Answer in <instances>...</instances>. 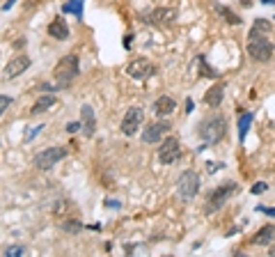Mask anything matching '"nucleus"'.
Instances as JSON below:
<instances>
[{
	"label": "nucleus",
	"instance_id": "393cba45",
	"mask_svg": "<svg viewBox=\"0 0 275 257\" xmlns=\"http://www.w3.org/2000/svg\"><path fill=\"white\" fill-rule=\"evenodd\" d=\"M21 255H26L23 246H7L5 248V257H21Z\"/></svg>",
	"mask_w": 275,
	"mask_h": 257
},
{
	"label": "nucleus",
	"instance_id": "423d86ee",
	"mask_svg": "<svg viewBox=\"0 0 275 257\" xmlns=\"http://www.w3.org/2000/svg\"><path fill=\"white\" fill-rule=\"evenodd\" d=\"M64 156H67V150H64V147H46V150L34 154L32 163H34V168H39V170H51L53 166L60 163Z\"/></svg>",
	"mask_w": 275,
	"mask_h": 257
},
{
	"label": "nucleus",
	"instance_id": "20e7f679",
	"mask_svg": "<svg viewBox=\"0 0 275 257\" xmlns=\"http://www.w3.org/2000/svg\"><path fill=\"white\" fill-rule=\"evenodd\" d=\"M236 193V184L234 181H227V184H220L215 186L211 193L206 195V202H204V213H215L218 209H223L227 200Z\"/></svg>",
	"mask_w": 275,
	"mask_h": 257
},
{
	"label": "nucleus",
	"instance_id": "f257e3e1",
	"mask_svg": "<svg viewBox=\"0 0 275 257\" xmlns=\"http://www.w3.org/2000/svg\"><path fill=\"white\" fill-rule=\"evenodd\" d=\"M225 133H227V120H225V115H220V113L204 117L198 126V136L206 142V145L220 142L225 138Z\"/></svg>",
	"mask_w": 275,
	"mask_h": 257
},
{
	"label": "nucleus",
	"instance_id": "39448f33",
	"mask_svg": "<svg viewBox=\"0 0 275 257\" xmlns=\"http://www.w3.org/2000/svg\"><path fill=\"white\" fill-rule=\"evenodd\" d=\"M273 44L266 37H248V55L255 62H268L273 58Z\"/></svg>",
	"mask_w": 275,
	"mask_h": 257
},
{
	"label": "nucleus",
	"instance_id": "dca6fc26",
	"mask_svg": "<svg viewBox=\"0 0 275 257\" xmlns=\"http://www.w3.org/2000/svg\"><path fill=\"white\" fill-rule=\"evenodd\" d=\"M55 104H58V97H55L53 92H44L42 97L34 101V106H32V110H30V113H32V115H42V113H46V110H48V108H53Z\"/></svg>",
	"mask_w": 275,
	"mask_h": 257
},
{
	"label": "nucleus",
	"instance_id": "6ab92c4d",
	"mask_svg": "<svg viewBox=\"0 0 275 257\" xmlns=\"http://www.w3.org/2000/svg\"><path fill=\"white\" fill-rule=\"evenodd\" d=\"M271 30H273V23H271V21L257 18V21L252 23V28H250L248 37H266V35H271Z\"/></svg>",
	"mask_w": 275,
	"mask_h": 257
},
{
	"label": "nucleus",
	"instance_id": "bb28decb",
	"mask_svg": "<svg viewBox=\"0 0 275 257\" xmlns=\"http://www.w3.org/2000/svg\"><path fill=\"white\" fill-rule=\"evenodd\" d=\"M9 104H12V99H9L7 94H2V97H0V113H5L9 108Z\"/></svg>",
	"mask_w": 275,
	"mask_h": 257
},
{
	"label": "nucleus",
	"instance_id": "0eeeda50",
	"mask_svg": "<svg viewBox=\"0 0 275 257\" xmlns=\"http://www.w3.org/2000/svg\"><path fill=\"white\" fill-rule=\"evenodd\" d=\"M142 122H145V110L140 106H131L126 113H124V117H122V124H120V131L124 133V136H136L138 129L142 126Z\"/></svg>",
	"mask_w": 275,
	"mask_h": 257
},
{
	"label": "nucleus",
	"instance_id": "9d476101",
	"mask_svg": "<svg viewBox=\"0 0 275 257\" xmlns=\"http://www.w3.org/2000/svg\"><path fill=\"white\" fill-rule=\"evenodd\" d=\"M126 74H129L133 80H147L156 74V67L149 62L147 58H138V60H131V62L126 64Z\"/></svg>",
	"mask_w": 275,
	"mask_h": 257
},
{
	"label": "nucleus",
	"instance_id": "aec40b11",
	"mask_svg": "<svg viewBox=\"0 0 275 257\" xmlns=\"http://www.w3.org/2000/svg\"><path fill=\"white\" fill-rule=\"evenodd\" d=\"M83 7H85V0H69L62 5V14H74L76 18H83Z\"/></svg>",
	"mask_w": 275,
	"mask_h": 257
},
{
	"label": "nucleus",
	"instance_id": "4be33fe9",
	"mask_svg": "<svg viewBox=\"0 0 275 257\" xmlns=\"http://www.w3.org/2000/svg\"><path fill=\"white\" fill-rule=\"evenodd\" d=\"M250 124H252V113H241L239 117V140H245V133H248Z\"/></svg>",
	"mask_w": 275,
	"mask_h": 257
},
{
	"label": "nucleus",
	"instance_id": "473e14b6",
	"mask_svg": "<svg viewBox=\"0 0 275 257\" xmlns=\"http://www.w3.org/2000/svg\"><path fill=\"white\" fill-rule=\"evenodd\" d=\"M268 255L275 257V243H271V248H268Z\"/></svg>",
	"mask_w": 275,
	"mask_h": 257
},
{
	"label": "nucleus",
	"instance_id": "f8f14e48",
	"mask_svg": "<svg viewBox=\"0 0 275 257\" xmlns=\"http://www.w3.org/2000/svg\"><path fill=\"white\" fill-rule=\"evenodd\" d=\"M30 64H32V60H30L28 55H16V58H12V60L5 64V69H2V78H16V76H21Z\"/></svg>",
	"mask_w": 275,
	"mask_h": 257
},
{
	"label": "nucleus",
	"instance_id": "f3484780",
	"mask_svg": "<svg viewBox=\"0 0 275 257\" xmlns=\"http://www.w3.org/2000/svg\"><path fill=\"white\" fill-rule=\"evenodd\" d=\"M223 97H225V85L223 83H215V85H211V90L204 94V104L209 108H218L220 104H223Z\"/></svg>",
	"mask_w": 275,
	"mask_h": 257
},
{
	"label": "nucleus",
	"instance_id": "4468645a",
	"mask_svg": "<svg viewBox=\"0 0 275 257\" xmlns=\"http://www.w3.org/2000/svg\"><path fill=\"white\" fill-rule=\"evenodd\" d=\"M174 108H177V101L172 97H168V94H163V97H158L154 101L152 110H154L156 117H170L172 113H174Z\"/></svg>",
	"mask_w": 275,
	"mask_h": 257
},
{
	"label": "nucleus",
	"instance_id": "c85d7f7f",
	"mask_svg": "<svg viewBox=\"0 0 275 257\" xmlns=\"http://www.w3.org/2000/svg\"><path fill=\"white\" fill-rule=\"evenodd\" d=\"M42 129H44V126H42V124H39V126H34V129H32V131H30V133H26V140H28V142H30V140H32V138H34V136H37V133L42 131Z\"/></svg>",
	"mask_w": 275,
	"mask_h": 257
},
{
	"label": "nucleus",
	"instance_id": "cd10ccee",
	"mask_svg": "<svg viewBox=\"0 0 275 257\" xmlns=\"http://www.w3.org/2000/svg\"><path fill=\"white\" fill-rule=\"evenodd\" d=\"M78 129H83V122H69V124H67V131L69 133H76Z\"/></svg>",
	"mask_w": 275,
	"mask_h": 257
},
{
	"label": "nucleus",
	"instance_id": "ddd939ff",
	"mask_svg": "<svg viewBox=\"0 0 275 257\" xmlns=\"http://www.w3.org/2000/svg\"><path fill=\"white\" fill-rule=\"evenodd\" d=\"M80 122H83V133H85L87 138H92L96 133V117H94V108L85 104V106L80 108Z\"/></svg>",
	"mask_w": 275,
	"mask_h": 257
},
{
	"label": "nucleus",
	"instance_id": "a211bd4d",
	"mask_svg": "<svg viewBox=\"0 0 275 257\" xmlns=\"http://www.w3.org/2000/svg\"><path fill=\"white\" fill-rule=\"evenodd\" d=\"M273 241H275V227L273 225H264V227L252 237V243H255V246H271Z\"/></svg>",
	"mask_w": 275,
	"mask_h": 257
},
{
	"label": "nucleus",
	"instance_id": "9b49d317",
	"mask_svg": "<svg viewBox=\"0 0 275 257\" xmlns=\"http://www.w3.org/2000/svg\"><path fill=\"white\" fill-rule=\"evenodd\" d=\"M170 131V124L168 122H152V124H145L142 126V133L140 138L145 145H156V142L163 140V136Z\"/></svg>",
	"mask_w": 275,
	"mask_h": 257
},
{
	"label": "nucleus",
	"instance_id": "7ed1b4c3",
	"mask_svg": "<svg viewBox=\"0 0 275 257\" xmlns=\"http://www.w3.org/2000/svg\"><path fill=\"white\" fill-rule=\"evenodd\" d=\"M199 186H202V181H199V175L195 170H183L177 179V195H179L181 202H190V200H195V195L199 193Z\"/></svg>",
	"mask_w": 275,
	"mask_h": 257
},
{
	"label": "nucleus",
	"instance_id": "c756f323",
	"mask_svg": "<svg viewBox=\"0 0 275 257\" xmlns=\"http://www.w3.org/2000/svg\"><path fill=\"white\" fill-rule=\"evenodd\" d=\"M259 212H264L266 216H275V207H257Z\"/></svg>",
	"mask_w": 275,
	"mask_h": 257
},
{
	"label": "nucleus",
	"instance_id": "6e6552de",
	"mask_svg": "<svg viewBox=\"0 0 275 257\" xmlns=\"http://www.w3.org/2000/svg\"><path fill=\"white\" fill-rule=\"evenodd\" d=\"M179 156H181V142H179L177 136H170V138L161 140V147H158V161H161L163 166L177 163Z\"/></svg>",
	"mask_w": 275,
	"mask_h": 257
},
{
	"label": "nucleus",
	"instance_id": "2f4dec72",
	"mask_svg": "<svg viewBox=\"0 0 275 257\" xmlns=\"http://www.w3.org/2000/svg\"><path fill=\"white\" fill-rule=\"evenodd\" d=\"M12 5H14V0H7V2H5V5H2V12H7V9L12 7Z\"/></svg>",
	"mask_w": 275,
	"mask_h": 257
},
{
	"label": "nucleus",
	"instance_id": "2eb2a0df",
	"mask_svg": "<svg viewBox=\"0 0 275 257\" xmlns=\"http://www.w3.org/2000/svg\"><path fill=\"white\" fill-rule=\"evenodd\" d=\"M48 35L53 37V39H58V42H64V39H69V26L67 21L62 16H55L48 23Z\"/></svg>",
	"mask_w": 275,
	"mask_h": 257
},
{
	"label": "nucleus",
	"instance_id": "f03ea898",
	"mask_svg": "<svg viewBox=\"0 0 275 257\" xmlns=\"http://www.w3.org/2000/svg\"><path fill=\"white\" fill-rule=\"evenodd\" d=\"M78 74H80V60H78V53H67L62 55L58 64H55V69H53V76L55 80L67 88L71 80L78 78Z\"/></svg>",
	"mask_w": 275,
	"mask_h": 257
},
{
	"label": "nucleus",
	"instance_id": "b1692460",
	"mask_svg": "<svg viewBox=\"0 0 275 257\" xmlns=\"http://www.w3.org/2000/svg\"><path fill=\"white\" fill-rule=\"evenodd\" d=\"M62 230L71 232V234H76V232L83 230V223H78V221H64V223H62Z\"/></svg>",
	"mask_w": 275,
	"mask_h": 257
},
{
	"label": "nucleus",
	"instance_id": "72a5a7b5",
	"mask_svg": "<svg viewBox=\"0 0 275 257\" xmlns=\"http://www.w3.org/2000/svg\"><path fill=\"white\" fill-rule=\"evenodd\" d=\"M275 0H261V5H273Z\"/></svg>",
	"mask_w": 275,
	"mask_h": 257
},
{
	"label": "nucleus",
	"instance_id": "1a4fd4ad",
	"mask_svg": "<svg viewBox=\"0 0 275 257\" xmlns=\"http://www.w3.org/2000/svg\"><path fill=\"white\" fill-rule=\"evenodd\" d=\"M140 21H145L149 26H172L177 21V9L172 7H156L149 14H142Z\"/></svg>",
	"mask_w": 275,
	"mask_h": 257
},
{
	"label": "nucleus",
	"instance_id": "7c9ffc66",
	"mask_svg": "<svg viewBox=\"0 0 275 257\" xmlns=\"http://www.w3.org/2000/svg\"><path fill=\"white\" fill-rule=\"evenodd\" d=\"M195 108V104H193V99H186V113H190Z\"/></svg>",
	"mask_w": 275,
	"mask_h": 257
},
{
	"label": "nucleus",
	"instance_id": "5701e85b",
	"mask_svg": "<svg viewBox=\"0 0 275 257\" xmlns=\"http://www.w3.org/2000/svg\"><path fill=\"white\" fill-rule=\"evenodd\" d=\"M198 62H199V67H202V74H204L206 78H218V76H220V71H215L214 67H209V64H206L204 55H198Z\"/></svg>",
	"mask_w": 275,
	"mask_h": 257
},
{
	"label": "nucleus",
	"instance_id": "a878e982",
	"mask_svg": "<svg viewBox=\"0 0 275 257\" xmlns=\"http://www.w3.org/2000/svg\"><path fill=\"white\" fill-rule=\"evenodd\" d=\"M264 191H268V184H266V181H257L255 186L250 188V193H252V195H259V193H264Z\"/></svg>",
	"mask_w": 275,
	"mask_h": 257
},
{
	"label": "nucleus",
	"instance_id": "412c9836",
	"mask_svg": "<svg viewBox=\"0 0 275 257\" xmlns=\"http://www.w3.org/2000/svg\"><path fill=\"white\" fill-rule=\"evenodd\" d=\"M215 12H218V14H220L227 23H232V26H241V16L236 14V12H232L229 7H225V5H215Z\"/></svg>",
	"mask_w": 275,
	"mask_h": 257
}]
</instances>
